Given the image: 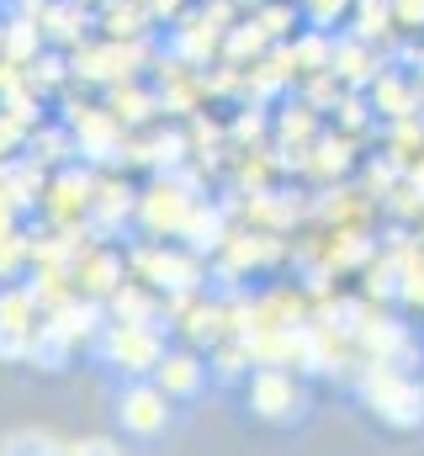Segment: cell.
<instances>
[{"label":"cell","instance_id":"cell-1","mask_svg":"<svg viewBox=\"0 0 424 456\" xmlns=\"http://www.w3.org/2000/svg\"><path fill=\"white\" fill-rule=\"evenodd\" d=\"M361 393H366V403L387 419V425H398V430H409V425H420L424 419V387H414L398 366H387V361H377L366 377H361Z\"/></svg>","mask_w":424,"mask_h":456},{"label":"cell","instance_id":"cell-2","mask_svg":"<svg viewBox=\"0 0 424 456\" xmlns=\"http://www.w3.org/2000/svg\"><path fill=\"white\" fill-rule=\"evenodd\" d=\"M249 398H255V409H260L265 419H292V414L303 409V393H298V382H292L287 371H260L255 387H249Z\"/></svg>","mask_w":424,"mask_h":456},{"label":"cell","instance_id":"cell-3","mask_svg":"<svg viewBox=\"0 0 424 456\" xmlns=\"http://www.w3.org/2000/svg\"><path fill=\"white\" fill-rule=\"evenodd\" d=\"M127 419L138 430H159L165 425V393H133L127 398Z\"/></svg>","mask_w":424,"mask_h":456},{"label":"cell","instance_id":"cell-4","mask_svg":"<svg viewBox=\"0 0 424 456\" xmlns=\"http://www.w3.org/2000/svg\"><path fill=\"white\" fill-rule=\"evenodd\" d=\"M165 387L192 393V387H197V361H192V355H175V361L165 366Z\"/></svg>","mask_w":424,"mask_h":456}]
</instances>
